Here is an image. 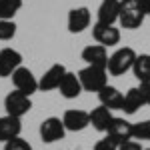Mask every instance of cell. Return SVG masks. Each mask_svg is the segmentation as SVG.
Returning a JSON list of instances; mask_svg holds the SVG:
<instances>
[{
    "mask_svg": "<svg viewBox=\"0 0 150 150\" xmlns=\"http://www.w3.org/2000/svg\"><path fill=\"white\" fill-rule=\"evenodd\" d=\"M96 16H98L96 22L100 24H116L120 16V0H102Z\"/></svg>",
    "mask_w": 150,
    "mask_h": 150,
    "instance_id": "2e32d148",
    "label": "cell"
},
{
    "mask_svg": "<svg viewBox=\"0 0 150 150\" xmlns=\"http://www.w3.org/2000/svg\"><path fill=\"white\" fill-rule=\"evenodd\" d=\"M132 72L140 84L150 82V54H138L134 66H132Z\"/></svg>",
    "mask_w": 150,
    "mask_h": 150,
    "instance_id": "ffe728a7",
    "label": "cell"
},
{
    "mask_svg": "<svg viewBox=\"0 0 150 150\" xmlns=\"http://www.w3.org/2000/svg\"><path fill=\"white\" fill-rule=\"evenodd\" d=\"M118 150H144V148H142V144H140L138 140H128L124 144H120Z\"/></svg>",
    "mask_w": 150,
    "mask_h": 150,
    "instance_id": "484cf974",
    "label": "cell"
},
{
    "mask_svg": "<svg viewBox=\"0 0 150 150\" xmlns=\"http://www.w3.org/2000/svg\"><path fill=\"white\" fill-rule=\"evenodd\" d=\"M144 150H150V148H144Z\"/></svg>",
    "mask_w": 150,
    "mask_h": 150,
    "instance_id": "f1b7e54d",
    "label": "cell"
},
{
    "mask_svg": "<svg viewBox=\"0 0 150 150\" xmlns=\"http://www.w3.org/2000/svg\"><path fill=\"white\" fill-rule=\"evenodd\" d=\"M22 8V0H0V20H14Z\"/></svg>",
    "mask_w": 150,
    "mask_h": 150,
    "instance_id": "44dd1931",
    "label": "cell"
},
{
    "mask_svg": "<svg viewBox=\"0 0 150 150\" xmlns=\"http://www.w3.org/2000/svg\"><path fill=\"white\" fill-rule=\"evenodd\" d=\"M92 36L94 40L102 46H116L120 42V28H116L114 24H100L94 22L92 26Z\"/></svg>",
    "mask_w": 150,
    "mask_h": 150,
    "instance_id": "ba28073f",
    "label": "cell"
},
{
    "mask_svg": "<svg viewBox=\"0 0 150 150\" xmlns=\"http://www.w3.org/2000/svg\"><path fill=\"white\" fill-rule=\"evenodd\" d=\"M148 16H150V14H148Z\"/></svg>",
    "mask_w": 150,
    "mask_h": 150,
    "instance_id": "4dcf8cb0",
    "label": "cell"
},
{
    "mask_svg": "<svg viewBox=\"0 0 150 150\" xmlns=\"http://www.w3.org/2000/svg\"><path fill=\"white\" fill-rule=\"evenodd\" d=\"M82 60L86 66H96V68H108V50L102 44H88L82 50Z\"/></svg>",
    "mask_w": 150,
    "mask_h": 150,
    "instance_id": "7c38bea8",
    "label": "cell"
},
{
    "mask_svg": "<svg viewBox=\"0 0 150 150\" xmlns=\"http://www.w3.org/2000/svg\"><path fill=\"white\" fill-rule=\"evenodd\" d=\"M98 100L100 106H106L108 110H122V104H124V94L120 92L116 86H106L98 92Z\"/></svg>",
    "mask_w": 150,
    "mask_h": 150,
    "instance_id": "9a60e30c",
    "label": "cell"
},
{
    "mask_svg": "<svg viewBox=\"0 0 150 150\" xmlns=\"http://www.w3.org/2000/svg\"><path fill=\"white\" fill-rule=\"evenodd\" d=\"M136 56L138 54L134 52V48H130V46L118 48L108 58V68H106L108 74L110 76H122V74H126L128 70H132L134 62H136Z\"/></svg>",
    "mask_w": 150,
    "mask_h": 150,
    "instance_id": "7a4b0ae2",
    "label": "cell"
},
{
    "mask_svg": "<svg viewBox=\"0 0 150 150\" xmlns=\"http://www.w3.org/2000/svg\"><path fill=\"white\" fill-rule=\"evenodd\" d=\"M16 36L14 20H0V40H12Z\"/></svg>",
    "mask_w": 150,
    "mask_h": 150,
    "instance_id": "603a6c76",
    "label": "cell"
},
{
    "mask_svg": "<svg viewBox=\"0 0 150 150\" xmlns=\"http://www.w3.org/2000/svg\"><path fill=\"white\" fill-rule=\"evenodd\" d=\"M132 128H134L132 122L114 116V120H112V124H110V128H108L106 136L112 138L116 144L120 146V144H124V142H128V140H134V130H132Z\"/></svg>",
    "mask_w": 150,
    "mask_h": 150,
    "instance_id": "9c48e42d",
    "label": "cell"
},
{
    "mask_svg": "<svg viewBox=\"0 0 150 150\" xmlns=\"http://www.w3.org/2000/svg\"><path fill=\"white\" fill-rule=\"evenodd\" d=\"M94 150H118V144H116L112 138L104 136L102 140H98V142L94 144Z\"/></svg>",
    "mask_w": 150,
    "mask_h": 150,
    "instance_id": "d4e9b609",
    "label": "cell"
},
{
    "mask_svg": "<svg viewBox=\"0 0 150 150\" xmlns=\"http://www.w3.org/2000/svg\"><path fill=\"white\" fill-rule=\"evenodd\" d=\"M120 2H122V0H120Z\"/></svg>",
    "mask_w": 150,
    "mask_h": 150,
    "instance_id": "f546056e",
    "label": "cell"
},
{
    "mask_svg": "<svg viewBox=\"0 0 150 150\" xmlns=\"http://www.w3.org/2000/svg\"><path fill=\"white\" fill-rule=\"evenodd\" d=\"M66 134V126L62 122V118H56V116H50L46 120H42L40 124V138L52 144V142H58V140L64 138Z\"/></svg>",
    "mask_w": 150,
    "mask_h": 150,
    "instance_id": "8992f818",
    "label": "cell"
},
{
    "mask_svg": "<svg viewBox=\"0 0 150 150\" xmlns=\"http://www.w3.org/2000/svg\"><path fill=\"white\" fill-rule=\"evenodd\" d=\"M58 90L60 94L66 98V100H74V98H78L82 94V84H80V78H78V74H74V72H66V76L62 78L60 82V86H58Z\"/></svg>",
    "mask_w": 150,
    "mask_h": 150,
    "instance_id": "e0dca14e",
    "label": "cell"
},
{
    "mask_svg": "<svg viewBox=\"0 0 150 150\" xmlns=\"http://www.w3.org/2000/svg\"><path fill=\"white\" fill-rule=\"evenodd\" d=\"M134 140H150V118L134 124Z\"/></svg>",
    "mask_w": 150,
    "mask_h": 150,
    "instance_id": "7402d4cb",
    "label": "cell"
},
{
    "mask_svg": "<svg viewBox=\"0 0 150 150\" xmlns=\"http://www.w3.org/2000/svg\"><path fill=\"white\" fill-rule=\"evenodd\" d=\"M4 108H6V114L8 116L22 118L24 114L30 112L32 100H30V96H26V94L18 92V90H12V92H8L6 98H4Z\"/></svg>",
    "mask_w": 150,
    "mask_h": 150,
    "instance_id": "277c9868",
    "label": "cell"
},
{
    "mask_svg": "<svg viewBox=\"0 0 150 150\" xmlns=\"http://www.w3.org/2000/svg\"><path fill=\"white\" fill-rule=\"evenodd\" d=\"M22 132V122L20 118H14V116H0V142H8L12 138H18Z\"/></svg>",
    "mask_w": 150,
    "mask_h": 150,
    "instance_id": "5bb4252c",
    "label": "cell"
},
{
    "mask_svg": "<svg viewBox=\"0 0 150 150\" xmlns=\"http://www.w3.org/2000/svg\"><path fill=\"white\" fill-rule=\"evenodd\" d=\"M4 150H32V144L28 142V140H24V138H12L8 140L6 144H4Z\"/></svg>",
    "mask_w": 150,
    "mask_h": 150,
    "instance_id": "cb8c5ba5",
    "label": "cell"
},
{
    "mask_svg": "<svg viewBox=\"0 0 150 150\" xmlns=\"http://www.w3.org/2000/svg\"><path fill=\"white\" fill-rule=\"evenodd\" d=\"M62 122H64L68 132H80L86 126H90V112L80 110V108H70L64 112Z\"/></svg>",
    "mask_w": 150,
    "mask_h": 150,
    "instance_id": "4fadbf2b",
    "label": "cell"
},
{
    "mask_svg": "<svg viewBox=\"0 0 150 150\" xmlns=\"http://www.w3.org/2000/svg\"><path fill=\"white\" fill-rule=\"evenodd\" d=\"M10 78H12V84H14V90L26 94V96H32L38 90V80L32 74V70H28L26 66H20Z\"/></svg>",
    "mask_w": 150,
    "mask_h": 150,
    "instance_id": "5b68a950",
    "label": "cell"
},
{
    "mask_svg": "<svg viewBox=\"0 0 150 150\" xmlns=\"http://www.w3.org/2000/svg\"><path fill=\"white\" fill-rule=\"evenodd\" d=\"M78 78L86 92H100L102 88L108 86V70L96 68V66H84L78 72Z\"/></svg>",
    "mask_w": 150,
    "mask_h": 150,
    "instance_id": "3957f363",
    "label": "cell"
},
{
    "mask_svg": "<svg viewBox=\"0 0 150 150\" xmlns=\"http://www.w3.org/2000/svg\"><path fill=\"white\" fill-rule=\"evenodd\" d=\"M140 4H142V8L146 10V14H150V0H140Z\"/></svg>",
    "mask_w": 150,
    "mask_h": 150,
    "instance_id": "83f0119b",
    "label": "cell"
},
{
    "mask_svg": "<svg viewBox=\"0 0 150 150\" xmlns=\"http://www.w3.org/2000/svg\"><path fill=\"white\" fill-rule=\"evenodd\" d=\"M22 66V54L14 48L0 50V78H8Z\"/></svg>",
    "mask_w": 150,
    "mask_h": 150,
    "instance_id": "30bf717a",
    "label": "cell"
},
{
    "mask_svg": "<svg viewBox=\"0 0 150 150\" xmlns=\"http://www.w3.org/2000/svg\"><path fill=\"white\" fill-rule=\"evenodd\" d=\"M92 22V14L86 6H78V8H72L68 12V32L70 34H80L84 32Z\"/></svg>",
    "mask_w": 150,
    "mask_h": 150,
    "instance_id": "8fae6325",
    "label": "cell"
},
{
    "mask_svg": "<svg viewBox=\"0 0 150 150\" xmlns=\"http://www.w3.org/2000/svg\"><path fill=\"white\" fill-rule=\"evenodd\" d=\"M144 96L140 92V88H130L126 94H124V104H122V110L126 112V114H136L140 108L144 106Z\"/></svg>",
    "mask_w": 150,
    "mask_h": 150,
    "instance_id": "d6986e66",
    "label": "cell"
},
{
    "mask_svg": "<svg viewBox=\"0 0 150 150\" xmlns=\"http://www.w3.org/2000/svg\"><path fill=\"white\" fill-rule=\"evenodd\" d=\"M148 14L142 8L140 0H122L120 2V16H118V24L126 30H136L144 24V18Z\"/></svg>",
    "mask_w": 150,
    "mask_h": 150,
    "instance_id": "6da1fadb",
    "label": "cell"
},
{
    "mask_svg": "<svg viewBox=\"0 0 150 150\" xmlns=\"http://www.w3.org/2000/svg\"><path fill=\"white\" fill-rule=\"evenodd\" d=\"M66 66L64 64H52L50 68L42 74V78L38 80V90H42V92H50V90H58V86H60V82L62 78L66 76Z\"/></svg>",
    "mask_w": 150,
    "mask_h": 150,
    "instance_id": "52a82bcc",
    "label": "cell"
},
{
    "mask_svg": "<svg viewBox=\"0 0 150 150\" xmlns=\"http://www.w3.org/2000/svg\"><path fill=\"white\" fill-rule=\"evenodd\" d=\"M112 120H114L112 110H108L106 106H96V108L90 110V124H92L98 132H108Z\"/></svg>",
    "mask_w": 150,
    "mask_h": 150,
    "instance_id": "ac0fdd59",
    "label": "cell"
},
{
    "mask_svg": "<svg viewBox=\"0 0 150 150\" xmlns=\"http://www.w3.org/2000/svg\"><path fill=\"white\" fill-rule=\"evenodd\" d=\"M138 88H140V92H142V96H144V102L150 106V82H146V84H140Z\"/></svg>",
    "mask_w": 150,
    "mask_h": 150,
    "instance_id": "4316f807",
    "label": "cell"
}]
</instances>
